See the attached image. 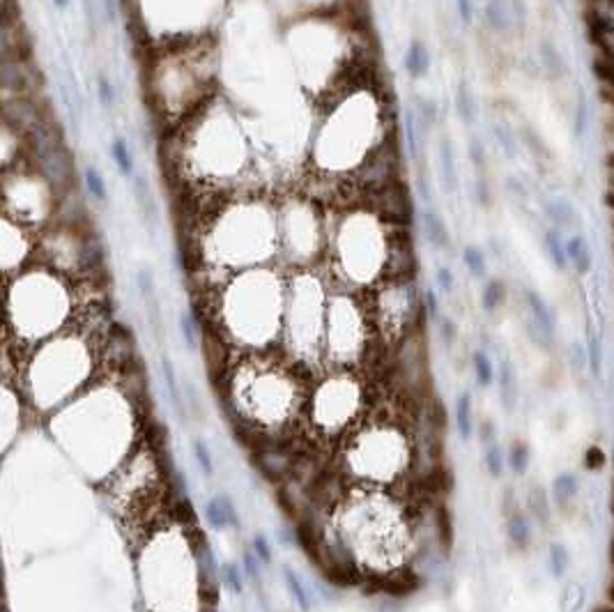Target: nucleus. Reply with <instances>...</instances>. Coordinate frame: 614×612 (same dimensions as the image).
<instances>
[{"label": "nucleus", "instance_id": "1", "mask_svg": "<svg viewBox=\"0 0 614 612\" xmlns=\"http://www.w3.org/2000/svg\"><path fill=\"white\" fill-rule=\"evenodd\" d=\"M525 301L529 315H532V322H529L532 338L539 345L550 348L552 341H555V315H552V308L536 290H525Z\"/></svg>", "mask_w": 614, "mask_h": 612}, {"label": "nucleus", "instance_id": "2", "mask_svg": "<svg viewBox=\"0 0 614 612\" xmlns=\"http://www.w3.org/2000/svg\"><path fill=\"white\" fill-rule=\"evenodd\" d=\"M132 191H134V200H136L138 214H141L143 223L150 228L152 235H155V230L159 226V205H157V200H155V193H152L150 182L145 180L143 175H134Z\"/></svg>", "mask_w": 614, "mask_h": 612}, {"label": "nucleus", "instance_id": "3", "mask_svg": "<svg viewBox=\"0 0 614 612\" xmlns=\"http://www.w3.org/2000/svg\"><path fill=\"white\" fill-rule=\"evenodd\" d=\"M483 19H486V26L497 35H506L516 28L509 0H486V5H483Z\"/></svg>", "mask_w": 614, "mask_h": 612}, {"label": "nucleus", "instance_id": "4", "mask_svg": "<svg viewBox=\"0 0 614 612\" xmlns=\"http://www.w3.org/2000/svg\"><path fill=\"white\" fill-rule=\"evenodd\" d=\"M566 253H569V262L573 265L578 276H587L594 269V255L585 235L575 232L569 242H566Z\"/></svg>", "mask_w": 614, "mask_h": 612}, {"label": "nucleus", "instance_id": "5", "mask_svg": "<svg viewBox=\"0 0 614 612\" xmlns=\"http://www.w3.org/2000/svg\"><path fill=\"white\" fill-rule=\"evenodd\" d=\"M109 357L113 364H129L134 357V336L125 324H113L111 327Z\"/></svg>", "mask_w": 614, "mask_h": 612}, {"label": "nucleus", "instance_id": "6", "mask_svg": "<svg viewBox=\"0 0 614 612\" xmlns=\"http://www.w3.org/2000/svg\"><path fill=\"white\" fill-rule=\"evenodd\" d=\"M497 385H500V401L506 412H513L518 408V378H516V368H513L511 359H504L500 366V373H497Z\"/></svg>", "mask_w": 614, "mask_h": 612}, {"label": "nucleus", "instance_id": "7", "mask_svg": "<svg viewBox=\"0 0 614 612\" xmlns=\"http://www.w3.org/2000/svg\"><path fill=\"white\" fill-rule=\"evenodd\" d=\"M421 223H424V232H426L428 242H431L435 249L447 251L451 246V235H449V228H447V223H444L442 216L435 210H424V214H421Z\"/></svg>", "mask_w": 614, "mask_h": 612}, {"label": "nucleus", "instance_id": "8", "mask_svg": "<svg viewBox=\"0 0 614 612\" xmlns=\"http://www.w3.org/2000/svg\"><path fill=\"white\" fill-rule=\"evenodd\" d=\"M403 65H405V72H408L412 79H424L428 69H431V53H428L426 44L421 40H412L408 51H405Z\"/></svg>", "mask_w": 614, "mask_h": 612}, {"label": "nucleus", "instance_id": "9", "mask_svg": "<svg viewBox=\"0 0 614 612\" xmlns=\"http://www.w3.org/2000/svg\"><path fill=\"white\" fill-rule=\"evenodd\" d=\"M580 493V479L573 475V472H562V475L555 477V482H552V500L557 502V507L566 511L573 500L578 498Z\"/></svg>", "mask_w": 614, "mask_h": 612}, {"label": "nucleus", "instance_id": "10", "mask_svg": "<svg viewBox=\"0 0 614 612\" xmlns=\"http://www.w3.org/2000/svg\"><path fill=\"white\" fill-rule=\"evenodd\" d=\"M506 534L516 550H527L532 546V523L523 511H513L506 521Z\"/></svg>", "mask_w": 614, "mask_h": 612}, {"label": "nucleus", "instance_id": "11", "mask_svg": "<svg viewBox=\"0 0 614 612\" xmlns=\"http://www.w3.org/2000/svg\"><path fill=\"white\" fill-rule=\"evenodd\" d=\"M440 175H442V187L447 193H454L458 189V166H456V152L451 141L440 143Z\"/></svg>", "mask_w": 614, "mask_h": 612}, {"label": "nucleus", "instance_id": "12", "mask_svg": "<svg viewBox=\"0 0 614 612\" xmlns=\"http://www.w3.org/2000/svg\"><path fill=\"white\" fill-rule=\"evenodd\" d=\"M539 58H541V65L548 72L550 79H564L566 72H569L564 56L559 53V49L550 40H541V44H539Z\"/></svg>", "mask_w": 614, "mask_h": 612}, {"label": "nucleus", "instance_id": "13", "mask_svg": "<svg viewBox=\"0 0 614 612\" xmlns=\"http://www.w3.org/2000/svg\"><path fill=\"white\" fill-rule=\"evenodd\" d=\"M543 212H546L548 219L555 223L557 230H566L571 228L575 221H578V214H575L573 205L564 198H555V200H546L543 203Z\"/></svg>", "mask_w": 614, "mask_h": 612}, {"label": "nucleus", "instance_id": "14", "mask_svg": "<svg viewBox=\"0 0 614 612\" xmlns=\"http://www.w3.org/2000/svg\"><path fill=\"white\" fill-rule=\"evenodd\" d=\"M543 246H546L552 265H555L559 272H566V267H569L571 262H569V253H566V242L562 239V232L557 228H548L546 235H543Z\"/></svg>", "mask_w": 614, "mask_h": 612}, {"label": "nucleus", "instance_id": "15", "mask_svg": "<svg viewBox=\"0 0 614 612\" xmlns=\"http://www.w3.org/2000/svg\"><path fill=\"white\" fill-rule=\"evenodd\" d=\"M111 157H113V164L118 166V173L122 177H134L136 173V164H134V152L132 148H129V141L125 136H118L113 138L111 143Z\"/></svg>", "mask_w": 614, "mask_h": 612}, {"label": "nucleus", "instance_id": "16", "mask_svg": "<svg viewBox=\"0 0 614 612\" xmlns=\"http://www.w3.org/2000/svg\"><path fill=\"white\" fill-rule=\"evenodd\" d=\"M587 357H589V368H592L594 378H603V366H605L603 334L598 329H594L592 324H587Z\"/></svg>", "mask_w": 614, "mask_h": 612}, {"label": "nucleus", "instance_id": "17", "mask_svg": "<svg viewBox=\"0 0 614 612\" xmlns=\"http://www.w3.org/2000/svg\"><path fill=\"white\" fill-rule=\"evenodd\" d=\"M587 603V587L580 580H571L559 594V610L562 612H582Z\"/></svg>", "mask_w": 614, "mask_h": 612}, {"label": "nucleus", "instance_id": "18", "mask_svg": "<svg viewBox=\"0 0 614 612\" xmlns=\"http://www.w3.org/2000/svg\"><path fill=\"white\" fill-rule=\"evenodd\" d=\"M548 569L555 580H562L571 569V553L562 541H552L548 548Z\"/></svg>", "mask_w": 614, "mask_h": 612}, {"label": "nucleus", "instance_id": "19", "mask_svg": "<svg viewBox=\"0 0 614 612\" xmlns=\"http://www.w3.org/2000/svg\"><path fill=\"white\" fill-rule=\"evenodd\" d=\"M456 426L458 435L463 440H470L474 433V417H472V394L463 391L456 401Z\"/></svg>", "mask_w": 614, "mask_h": 612}, {"label": "nucleus", "instance_id": "20", "mask_svg": "<svg viewBox=\"0 0 614 612\" xmlns=\"http://www.w3.org/2000/svg\"><path fill=\"white\" fill-rule=\"evenodd\" d=\"M456 113L467 127H472L474 122H477V102H474L470 85L465 81L458 83V90H456Z\"/></svg>", "mask_w": 614, "mask_h": 612}, {"label": "nucleus", "instance_id": "21", "mask_svg": "<svg viewBox=\"0 0 614 612\" xmlns=\"http://www.w3.org/2000/svg\"><path fill=\"white\" fill-rule=\"evenodd\" d=\"M161 373H164V382L168 387V398H171L175 412H178L180 417H184V410H187V403L182 401V391H180V385H178V378H175V368H173V361L168 357H161Z\"/></svg>", "mask_w": 614, "mask_h": 612}, {"label": "nucleus", "instance_id": "22", "mask_svg": "<svg viewBox=\"0 0 614 612\" xmlns=\"http://www.w3.org/2000/svg\"><path fill=\"white\" fill-rule=\"evenodd\" d=\"M589 72H592V76L601 88L614 90V58H605L594 53V56L589 58Z\"/></svg>", "mask_w": 614, "mask_h": 612}, {"label": "nucleus", "instance_id": "23", "mask_svg": "<svg viewBox=\"0 0 614 612\" xmlns=\"http://www.w3.org/2000/svg\"><path fill=\"white\" fill-rule=\"evenodd\" d=\"M506 299V283L502 278H490V281L483 285L481 292V306L486 313H495L497 308L504 304Z\"/></svg>", "mask_w": 614, "mask_h": 612}, {"label": "nucleus", "instance_id": "24", "mask_svg": "<svg viewBox=\"0 0 614 612\" xmlns=\"http://www.w3.org/2000/svg\"><path fill=\"white\" fill-rule=\"evenodd\" d=\"M283 580H286V587H288V592H290V596H293L295 599V603L299 606V610L302 612H311V594L306 592V587H304V583H302V578L297 576V573L290 569V567H286L283 569Z\"/></svg>", "mask_w": 614, "mask_h": 612}, {"label": "nucleus", "instance_id": "25", "mask_svg": "<svg viewBox=\"0 0 614 612\" xmlns=\"http://www.w3.org/2000/svg\"><path fill=\"white\" fill-rule=\"evenodd\" d=\"M83 182H86V189L90 193V198L95 200L97 205L109 203V189H106L104 177L95 166H86V170H83Z\"/></svg>", "mask_w": 614, "mask_h": 612}, {"label": "nucleus", "instance_id": "26", "mask_svg": "<svg viewBox=\"0 0 614 612\" xmlns=\"http://www.w3.org/2000/svg\"><path fill=\"white\" fill-rule=\"evenodd\" d=\"M529 509H532L536 521H539L543 528H548L552 518V507H550L548 493L543 491L541 486H534L532 491H529Z\"/></svg>", "mask_w": 614, "mask_h": 612}, {"label": "nucleus", "instance_id": "27", "mask_svg": "<svg viewBox=\"0 0 614 612\" xmlns=\"http://www.w3.org/2000/svg\"><path fill=\"white\" fill-rule=\"evenodd\" d=\"M463 262L467 267V272H470L474 278H483L488 274V260H486V253H483L479 246L474 244H467L463 249Z\"/></svg>", "mask_w": 614, "mask_h": 612}, {"label": "nucleus", "instance_id": "28", "mask_svg": "<svg viewBox=\"0 0 614 612\" xmlns=\"http://www.w3.org/2000/svg\"><path fill=\"white\" fill-rule=\"evenodd\" d=\"M529 461H532V451H529L527 442H523V440H516V442H513L511 449H509V468H511V472H513V475H518V477L527 475Z\"/></svg>", "mask_w": 614, "mask_h": 612}, {"label": "nucleus", "instance_id": "29", "mask_svg": "<svg viewBox=\"0 0 614 612\" xmlns=\"http://www.w3.org/2000/svg\"><path fill=\"white\" fill-rule=\"evenodd\" d=\"M472 364H474V375H477V382L481 387H490L495 382V366H493V359H490V354L486 350H477L472 354Z\"/></svg>", "mask_w": 614, "mask_h": 612}, {"label": "nucleus", "instance_id": "30", "mask_svg": "<svg viewBox=\"0 0 614 612\" xmlns=\"http://www.w3.org/2000/svg\"><path fill=\"white\" fill-rule=\"evenodd\" d=\"M589 131V102H587V95L582 92H578V104H575V113H573V134L578 141H585Z\"/></svg>", "mask_w": 614, "mask_h": 612}, {"label": "nucleus", "instance_id": "31", "mask_svg": "<svg viewBox=\"0 0 614 612\" xmlns=\"http://www.w3.org/2000/svg\"><path fill=\"white\" fill-rule=\"evenodd\" d=\"M405 145H408V154L412 159L419 157V127H417V115L414 108H405Z\"/></svg>", "mask_w": 614, "mask_h": 612}, {"label": "nucleus", "instance_id": "32", "mask_svg": "<svg viewBox=\"0 0 614 612\" xmlns=\"http://www.w3.org/2000/svg\"><path fill=\"white\" fill-rule=\"evenodd\" d=\"M414 115H417V120L424 125L426 129H431L435 122H437V106L433 99L428 97H414Z\"/></svg>", "mask_w": 614, "mask_h": 612}, {"label": "nucleus", "instance_id": "33", "mask_svg": "<svg viewBox=\"0 0 614 612\" xmlns=\"http://www.w3.org/2000/svg\"><path fill=\"white\" fill-rule=\"evenodd\" d=\"M205 521L210 523V528H214V530H226V528H230V525H228V516H226V511H224V505H221L219 495H217V498H212L205 505Z\"/></svg>", "mask_w": 614, "mask_h": 612}, {"label": "nucleus", "instance_id": "34", "mask_svg": "<svg viewBox=\"0 0 614 612\" xmlns=\"http://www.w3.org/2000/svg\"><path fill=\"white\" fill-rule=\"evenodd\" d=\"M483 463H486V470H488L490 477L500 479L502 472H504V451H502V447L497 442L488 445L486 454H483Z\"/></svg>", "mask_w": 614, "mask_h": 612}, {"label": "nucleus", "instance_id": "35", "mask_svg": "<svg viewBox=\"0 0 614 612\" xmlns=\"http://www.w3.org/2000/svg\"><path fill=\"white\" fill-rule=\"evenodd\" d=\"M493 134H495L497 143H500V148H502V152L506 154V157L516 159L518 157V141H516V136H513V131L500 122V125L493 127Z\"/></svg>", "mask_w": 614, "mask_h": 612}, {"label": "nucleus", "instance_id": "36", "mask_svg": "<svg viewBox=\"0 0 614 612\" xmlns=\"http://www.w3.org/2000/svg\"><path fill=\"white\" fill-rule=\"evenodd\" d=\"M180 331H182V341H184V345H187V350L196 352L198 350V331H196L194 315H191L189 311L180 313Z\"/></svg>", "mask_w": 614, "mask_h": 612}, {"label": "nucleus", "instance_id": "37", "mask_svg": "<svg viewBox=\"0 0 614 612\" xmlns=\"http://www.w3.org/2000/svg\"><path fill=\"white\" fill-rule=\"evenodd\" d=\"M97 99H99V104L104 106V111H113L115 104H118L115 88H113V83H111V79L106 74L97 76Z\"/></svg>", "mask_w": 614, "mask_h": 612}, {"label": "nucleus", "instance_id": "38", "mask_svg": "<svg viewBox=\"0 0 614 612\" xmlns=\"http://www.w3.org/2000/svg\"><path fill=\"white\" fill-rule=\"evenodd\" d=\"M260 468H263L272 479H279L283 472L290 468V461L281 454H263L260 456Z\"/></svg>", "mask_w": 614, "mask_h": 612}, {"label": "nucleus", "instance_id": "39", "mask_svg": "<svg viewBox=\"0 0 614 612\" xmlns=\"http://www.w3.org/2000/svg\"><path fill=\"white\" fill-rule=\"evenodd\" d=\"M582 463H585V468L589 472H601L605 470V465H608V454H605L603 447L598 445H592L585 449V456H582Z\"/></svg>", "mask_w": 614, "mask_h": 612}, {"label": "nucleus", "instance_id": "40", "mask_svg": "<svg viewBox=\"0 0 614 612\" xmlns=\"http://www.w3.org/2000/svg\"><path fill=\"white\" fill-rule=\"evenodd\" d=\"M221 580H224V585L233 594L244 592V580L240 576V567H237V564H230V562L224 564V567H221Z\"/></svg>", "mask_w": 614, "mask_h": 612}, {"label": "nucleus", "instance_id": "41", "mask_svg": "<svg viewBox=\"0 0 614 612\" xmlns=\"http://www.w3.org/2000/svg\"><path fill=\"white\" fill-rule=\"evenodd\" d=\"M136 283H138V290H141L143 301H148V299H152V297H157L155 276H152V269H150V267H141V269H138Z\"/></svg>", "mask_w": 614, "mask_h": 612}, {"label": "nucleus", "instance_id": "42", "mask_svg": "<svg viewBox=\"0 0 614 612\" xmlns=\"http://www.w3.org/2000/svg\"><path fill=\"white\" fill-rule=\"evenodd\" d=\"M194 456H196L198 468H201L207 477H212L214 475V461H212L210 449H207V445L203 442V440H196V442H194Z\"/></svg>", "mask_w": 614, "mask_h": 612}, {"label": "nucleus", "instance_id": "43", "mask_svg": "<svg viewBox=\"0 0 614 612\" xmlns=\"http://www.w3.org/2000/svg\"><path fill=\"white\" fill-rule=\"evenodd\" d=\"M571 366L575 368V373H580V371H585L589 366L587 348L582 343H573L571 345Z\"/></svg>", "mask_w": 614, "mask_h": 612}, {"label": "nucleus", "instance_id": "44", "mask_svg": "<svg viewBox=\"0 0 614 612\" xmlns=\"http://www.w3.org/2000/svg\"><path fill=\"white\" fill-rule=\"evenodd\" d=\"M435 281H437V285H440V290L447 292V295L449 292H454V288H456V276L449 267H437Z\"/></svg>", "mask_w": 614, "mask_h": 612}, {"label": "nucleus", "instance_id": "45", "mask_svg": "<svg viewBox=\"0 0 614 612\" xmlns=\"http://www.w3.org/2000/svg\"><path fill=\"white\" fill-rule=\"evenodd\" d=\"M509 3H511V14H513V23H516V28L525 30L527 17H529L527 3H525V0H509Z\"/></svg>", "mask_w": 614, "mask_h": 612}, {"label": "nucleus", "instance_id": "46", "mask_svg": "<svg viewBox=\"0 0 614 612\" xmlns=\"http://www.w3.org/2000/svg\"><path fill=\"white\" fill-rule=\"evenodd\" d=\"M253 550H256V557L260 560V564H267V567H270L272 564V546L267 544V539L263 537V534H258V537L253 539Z\"/></svg>", "mask_w": 614, "mask_h": 612}, {"label": "nucleus", "instance_id": "47", "mask_svg": "<svg viewBox=\"0 0 614 612\" xmlns=\"http://www.w3.org/2000/svg\"><path fill=\"white\" fill-rule=\"evenodd\" d=\"M219 498H221V505H224V511L228 516V525L233 530H240V516H237V509L233 505V500H230L228 495H219Z\"/></svg>", "mask_w": 614, "mask_h": 612}, {"label": "nucleus", "instance_id": "48", "mask_svg": "<svg viewBox=\"0 0 614 612\" xmlns=\"http://www.w3.org/2000/svg\"><path fill=\"white\" fill-rule=\"evenodd\" d=\"M440 334H442L444 343H447V345H451L456 341L458 331H456V322L451 320V318H440Z\"/></svg>", "mask_w": 614, "mask_h": 612}, {"label": "nucleus", "instance_id": "49", "mask_svg": "<svg viewBox=\"0 0 614 612\" xmlns=\"http://www.w3.org/2000/svg\"><path fill=\"white\" fill-rule=\"evenodd\" d=\"M470 159H472V164L477 168L486 166V150H483L481 141H477V138H472V141H470Z\"/></svg>", "mask_w": 614, "mask_h": 612}, {"label": "nucleus", "instance_id": "50", "mask_svg": "<svg viewBox=\"0 0 614 612\" xmlns=\"http://www.w3.org/2000/svg\"><path fill=\"white\" fill-rule=\"evenodd\" d=\"M456 10L460 21L467 23V26L474 21V0H456Z\"/></svg>", "mask_w": 614, "mask_h": 612}, {"label": "nucleus", "instance_id": "51", "mask_svg": "<svg viewBox=\"0 0 614 612\" xmlns=\"http://www.w3.org/2000/svg\"><path fill=\"white\" fill-rule=\"evenodd\" d=\"M242 562H244V571H247V576L251 578V580H258L260 578V560L253 553H244V557H242Z\"/></svg>", "mask_w": 614, "mask_h": 612}, {"label": "nucleus", "instance_id": "52", "mask_svg": "<svg viewBox=\"0 0 614 612\" xmlns=\"http://www.w3.org/2000/svg\"><path fill=\"white\" fill-rule=\"evenodd\" d=\"M477 198H479V203L483 207H490V203H493V193H490V187H488L486 180L477 182Z\"/></svg>", "mask_w": 614, "mask_h": 612}, {"label": "nucleus", "instance_id": "53", "mask_svg": "<svg viewBox=\"0 0 614 612\" xmlns=\"http://www.w3.org/2000/svg\"><path fill=\"white\" fill-rule=\"evenodd\" d=\"M424 304H426V311L431 318H437L440 315V304H437V295L435 290H426L424 292Z\"/></svg>", "mask_w": 614, "mask_h": 612}, {"label": "nucleus", "instance_id": "54", "mask_svg": "<svg viewBox=\"0 0 614 612\" xmlns=\"http://www.w3.org/2000/svg\"><path fill=\"white\" fill-rule=\"evenodd\" d=\"M481 442L483 445H493L495 442V426H493V421H483V426H481Z\"/></svg>", "mask_w": 614, "mask_h": 612}, {"label": "nucleus", "instance_id": "55", "mask_svg": "<svg viewBox=\"0 0 614 612\" xmlns=\"http://www.w3.org/2000/svg\"><path fill=\"white\" fill-rule=\"evenodd\" d=\"M506 189H509L511 193H516L518 198H523V200L527 198V189L516 180V177H509V180H506Z\"/></svg>", "mask_w": 614, "mask_h": 612}, {"label": "nucleus", "instance_id": "56", "mask_svg": "<svg viewBox=\"0 0 614 612\" xmlns=\"http://www.w3.org/2000/svg\"><path fill=\"white\" fill-rule=\"evenodd\" d=\"M102 7H104V19L106 21L118 19V7H115V0H102Z\"/></svg>", "mask_w": 614, "mask_h": 612}, {"label": "nucleus", "instance_id": "57", "mask_svg": "<svg viewBox=\"0 0 614 612\" xmlns=\"http://www.w3.org/2000/svg\"><path fill=\"white\" fill-rule=\"evenodd\" d=\"M605 594H608V603H614V578L608 583V587H605Z\"/></svg>", "mask_w": 614, "mask_h": 612}, {"label": "nucleus", "instance_id": "58", "mask_svg": "<svg viewBox=\"0 0 614 612\" xmlns=\"http://www.w3.org/2000/svg\"><path fill=\"white\" fill-rule=\"evenodd\" d=\"M592 612H614V603H603V606H596Z\"/></svg>", "mask_w": 614, "mask_h": 612}, {"label": "nucleus", "instance_id": "59", "mask_svg": "<svg viewBox=\"0 0 614 612\" xmlns=\"http://www.w3.org/2000/svg\"><path fill=\"white\" fill-rule=\"evenodd\" d=\"M51 3H53V7H56V10H67L72 0H51Z\"/></svg>", "mask_w": 614, "mask_h": 612}, {"label": "nucleus", "instance_id": "60", "mask_svg": "<svg viewBox=\"0 0 614 612\" xmlns=\"http://www.w3.org/2000/svg\"><path fill=\"white\" fill-rule=\"evenodd\" d=\"M608 189L614 191V173H608Z\"/></svg>", "mask_w": 614, "mask_h": 612}, {"label": "nucleus", "instance_id": "61", "mask_svg": "<svg viewBox=\"0 0 614 612\" xmlns=\"http://www.w3.org/2000/svg\"><path fill=\"white\" fill-rule=\"evenodd\" d=\"M555 3H557V5H562V7H564V5H566V0H555Z\"/></svg>", "mask_w": 614, "mask_h": 612}]
</instances>
